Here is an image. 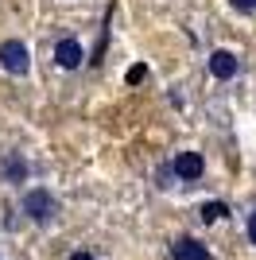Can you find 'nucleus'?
Listing matches in <instances>:
<instances>
[{
  "label": "nucleus",
  "mask_w": 256,
  "mask_h": 260,
  "mask_svg": "<svg viewBox=\"0 0 256 260\" xmlns=\"http://www.w3.org/2000/svg\"><path fill=\"white\" fill-rule=\"evenodd\" d=\"M23 214L31 217V221H39V225H47V221H54V214H58V198H54L47 186H31V190L23 194Z\"/></svg>",
  "instance_id": "obj_1"
},
{
  "label": "nucleus",
  "mask_w": 256,
  "mask_h": 260,
  "mask_svg": "<svg viewBox=\"0 0 256 260\" xmlns=\"http://www.w3.org/2000/svg\"><path fill=\"white\" fill-rule=\"evenodd\" d=\"M0 66L16 78L27 74V70H31V47L23 43V39H4V43H0Z\"/></svg>",
  "instance_id": "obj_2"
},
{
  "label": "nucleus",
  "mask_w": 256,
  "mask_h": 260,
  "mask_svg": "<svg viewBox=\"0 0 256 260\" xmlns=\"http://www.w3.org/2000/svg\"><path fill=\"white\" fill-rule=\"evenodd\" d=\"M171 171L179 175L182 183H194V179H202L206 159H202L198 152H179V155H175V163H171Z\"/></svg>",
  "instance_id": "obj_3"
},
{
  "label": "nucleus",
  "mask_w": 256,
  "mask_h": 260,
  "mask_svg": "<svg viewBox=\"0 0 256 260\" xmlns=\"http://www.w3.org/2000/svg\"><path fill=\"white\" fill-rule=\"evenodd\" d=\"M82 58H85V51H82L78 39H58V43H54V62L62 66V70H78Z\"/></svg>",
  "instance_id": "obj_4"
},
{
  "label": "nucleus",
  "mask_w": 256,
  "mask_h": 260,
  "mask_svg": "<svg viewBox=\"0 0 256 260\" xmlns=\"http://www.w3.org/2000/svg\"><path fill=\"white\" fill-rule=\"evenodd\" d=\"M237 70H241V62H237L233 51H213V54H210V74H213V78L229 82V78H237Z\"/></svg>",
  "instance_id": "obj_5"
},
{
  "label": "nucleus",
  "mask_w": 256,
  "mask_h": 260,
  "mask_svg": "<svg viewBox=\"0 0 256 260\" xmlns=\"http://www.w3.org/2000/svg\"><path fill=\"white\" fill-rule=\"evenodd\" d=\"M171 260H210V249L194 237H179L171 245Z\"/></svg>",
  "instance_id": "obj_6"
},
{
  "label": "nucleus",
  "mask_w": 256,
  "mask_h": 260,
  "mask_svg": "<svg viewBox=\"0 0 256 260\" xmlns=\"http://www.w3.org/2000/svg\"><path fill=\"white\" fill-rule=\"evenodd\" d=\"M0 171H4L8 183H23V179H27V159L16 155V152H8V155H4V163H0Z\"/></svg>",
  "instance_id": "obj_7"
},
{
  "label": "nucleus",
  "mask_w": 256,
  "mask_h": 260,
  "mask_svg": "<svg viewBox=\"0 0 256 260\" xmlns=\"http://www.w3.org/2000/svg\"><path fill=\"white\" fill-rule=\"evenodd\" d=\"M221 217H229V206L225 202H202V221H221Z\"/></svg>",
  "instance_id": "obj_8"
},
{
  "label": "nucleus",
  "mask_w": 256,
  "mask_h": 260,
  "mask_svg": "<svg viewBox=\"0 0 256 260\" xmlns=\"http://www.w3.org/2000/svg\"><path fill=\"white\" fill-rule=\"evenodd\" d=\"M144 78H148V66H144V62H136L132 70H128V78H124V82H128V86H140Z\"/></svg>",
  "instance_id": "obj_9"
},
{
  "label": "nucleus",
  "mask_w": 256,
  "mask_h": 260,
  "mask_svg": "<svg viewBox=\"0 0 256 260\" xmlns=\"http://www.w3.org/2000/svg\"><path fill=\"white\" fill-rule=\"evenodd\" d=\"M237 12H256V0H229Z\"/></svg>",
  "instance_id": "obj_10"
},
{
  "label": "nucleus",
  "mask_w": 256,
  "mask_h": 260,
  "mask_svg": "<svg viewBox=\"0 0 256 260\" xmlns=\"http://www.w3.org/2000/svg\"><path fill=\"white\" fill-rule=\"evenodd\" d=\"M248 241H252V245H256V210H252V214H248Z\"/></svg>",
  "instance_id": "obj_11"
},
{
  "label": "nucleus",
  "mask_w": 256,
  "mask_h": 260,
  "mask_svg": "<svg viewBox=\"0 0 256 260\" xmlns=\"http://www.w3.org/2000/svg\"><path fill=\"white\" fill-rule=\"evenodd\" d=\"M70 260H97V256H93V252H85V249H82V252H70Z\"/></svg>",
  "instance_id": "obj_12"
}]
</instances>
